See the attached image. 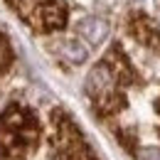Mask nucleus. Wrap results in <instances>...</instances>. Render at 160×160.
Returning a JSON list of instances; mask_svg holds the SVG:
<instances>
[{
	"label": "nucleus",
	"instance_id": "5",
	"mask_svg": "<svg viewBox=\"0 0 160 160\" xmlns=\"http://www.w3.org/2000/svg\"><path fill=\"white\" fill-rule=\"evenodd\" d=\"M106 32H108V27H106V22L99 20V18H89V20L81 22V35L86 37L89 44H99V42L106 37Z\"/></svg>",
	"mask_w": 160,
	"mask_h": 160
},
{
	"label": "nucleus",
	"instance_id": "6",
	"mask_svg": "<svg viewBox=\"0 0 160 160\" xmlns=\"http://www.w3.org/2000/svg\"><path fill=\"white\" fill-rule=\"evenodd\" d=\"M12 67V44L5 37V32H0V77H5Z\"/></svg>",
	"mask_w": 160,
	"mask_h": 160
},
{
	"label": "nucleus",
	"instance_id": "4",
	"mask_svg": "<svg viewBox=\"0 0 160 160\" xmlns=\"http://www.w3.org/2000/svg\"><path fill=\"white\" fill-rule=\"evenodd\" d=\"M126 30H128V35L138 42L140 47H145V49L160 54V27L155 25L153 18H148V15L140 12V10H133V12L128 15Z\"/></svg>",
	"mask_w": 160,
	"mask_h": 160
},
{
	"label": "nucleus",
	"instance_id": "1",
	"mask_svg": "<svg viewBox=\"0 0 160 160\" xmlns=\"http://www.w3.org/2000/svg\"><path fill=\"white\" fill-rule=\"evenodd\" d=\"M42 140V123L25 103H8L0 111V160L30 158Z\"/></svg>",
	"mask_w": 160,
	"mask_h": 160
},
{
	"label": "nucleus",
	"instance_id": "3",
	"mask_svg": "<svg viewBox=\"0 0 160 160\" xmlns=\"http://www.w3.org/2000/svg\"><path fill=\"white\" fill-rule=\"evenodd\" d=\"M35 35H52L67 27L69 8L62 0H5Z\"/></svg>",
	"mask_w": 160,
	"mask_h": 160
},
{
	"label": "nucleus",
	"instance_id": "2",
	"mask_svg": "<svg viewBox=\"0 0 160 160\" xmlns=\"http://www.w3.org/2000/svg\"><path fill=\"white\" fill-rule=\"evenodd\" d=\"M47 145H49L52 160H99L96 153L91 150V145L86 143L81 128L64 108H54L49 113Z\"/></svg>",
	"mask_w": 160,
	"mask_h": 160
}]
</instances>
